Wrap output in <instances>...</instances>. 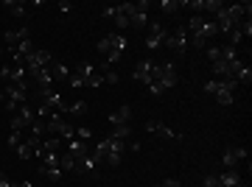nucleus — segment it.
<instances>
[{
	"instance_id": "10",
	"label": "nucleus",
	"mask_w": 252,
	"mask_h": 187,
	"mask_svg": "<svg viewBox=\"0 0 252 187\" xmlns=\"http://www.w3.org/2000/svg\"><path fill=\"white\" fill-rule=\"evenodd\" d=\"M25 39H31L28 28H12V31H3V42H6V51L17 48V45L25 42Z\"/></svg>"
},
{
	"instance_id": "17",
	"label": "nucleus",
	"mask_w": 252,
	"mask_h": 187,
	"mask_svg": "<svg viewBox=\"0 0 252 187\" xmlns=\"http://www.w3.org/2000/svg\"><path fill=\"white\" fill-rule=\"evenodd\" d=\"M36 170H39V176H42V179L54 182V185H56V182H62V176H65V170H62L59 165H39Z\"/></svg>"
},
{
	"instance_id": "38",
	"label": "nucleus",
	"mask_w": 252,
	"mask_h": 187,
	"mask_svg": "<svg viewBox=\"0 0 252 187\" xmlns=\"http://www.w3.org/2000/svg\"><path fill=\"white\" fill-rule=\"evenodd\" d=\"M20 137H23V132H12V134H9V148H17V145H20Z\"/></svg>"
},
{
	"instance_id": "28",
	"label": "nucleus",
	"mask_w": 252,
	"mask_h": 187,
	"mask_svg": "<svg viewBox=\"0 0 252 187\" xmlns=\"http://www.w3.org/2000/svg\"><path fill=\"white\" fill-rule=\"evenodd\" d=\"M51 73H54V78H65V81H68V78H70L68 67L62 65V62H54V65H51Z\"/></svg>"
},
{
	"instance_id": "8",
	"label": "nucleus",
	"mask_w": 252,
	"mask_h": 187,
	"mask_svg": "<svg viewBox=\"0 0 252 187\" xmlns=\"http://www.w3.org/2000/svg\"><path fill=\"white\" fill-rule=\"evenodd\" d=\"M165 36H168V31L162 28L160 22H149V36H146V48H149V51H157L160 45H165Z\"/></svg>"
},
{
	"instance_id": "37",
	"label": "nucleus",
	"mask_w": 252,
	"mask_h": 187,
	"mask_svg": "<svg viewBox=\"0 0 252 187\" xmlns=\"http://www.w3.org/2000/svg\"><path fill=\"white\" fill-rule=\"evenodd\" d=\"M233 151H235V159H247V156H250V151H247V148H244V145H233Z\"/></svg>"
},
{
	"instance_id": "18",
	"label": "nucleus",
	"mask_w": 252,
	"mask_h": 187,
	"mask_svg": "<svg viewBox=\"0 0 252 187\" xmlns=\"http://www.w3.org/2000/svg\"><path fill=\"white\" fill-rule=\"evenodd\" d=\"M95 168H98V159H95L92 154L76 159V170H79V173H95Z\"/></svg>"
},
{
	"instance_id": "39",
	"label": "nucleus",
	"mask_w": 252,
	"mask_h": 187,
	"mask_svg": "<svg viewBox=\"0 0 252 187\" xmlns=\"http://www.w3.org/2000/svg\"><path fill=\"white\" fill-rule=\"evenodd\" d=\"M104 84H118V73H115V70H107V73H104Z\"/></svg>"
},
{
	"instance_id": "2",
	"label": "nucleus",
	"mask_w": 252,
	"mask_h": 187,
	"mask_svg": "<svg viewBox=\"0 0 252 187\" xmlns=\"http://www.w3.org/2000/svg\"><path fill=\"white\" fill-rule=\"evenodd\" d=\"M54 62H56V56L51 53V51H34L31 56H25V59H23V67H25V73H28V76H36L39 70L51 67Z\"/></svg>"
},
{
	"instance_id": "30",
	"label": "nucleus",
	"mask_w": 252,
	"mask_h": 187,
	"mask_svg": "<svg viewBox=\"0 0 252 187\" xmlns=\"http://www.w3.org/2000/svg\"><path fill=\"white\" fill-rule=\"evenodd\" d=\"M160 9L165 11V14H177V9H182V3H177V0H162Z\"/></svg>"
},
{
	"instance_id": "29",
	"label": "nucleus",
	"mask_w": 252,
	"mask_h": 187,
	"mask_svg": "<svg viewBox=\"0 0 252 187\" xmlns=\"http://www.w3.org/2000/svg\"><path fill=\"white\" fill-rule=\"evenodd\" d=\"M62 143H65L62 137H48L45 143H42V148H39V151H56V148H59Z\"/></svg>"
},
{
	"instance_id": "32",
	"label": "nucleus",
	"mask_w": 252,
	"mask_h": 187,
	"mask_svg": "<svg viewBox=\"0 0 252 187\" xmlns=\"http://www.w3.org/2000/svg\"><path fill=\"white\" fill-rule=\"evenodd\" d=\"M205 53H207V59H210V62H218V59H221V48H216V45H207Z\"/></svg>"
},
{
	"instance_id": "6",
	"label": "nucleus",
	"mask_w": 252,
	"mask_h": 187,
	"mask_svg": "<svg viewBox=\"0 0 252 187\" xmlns=\"http://www.w3.org/2000/svg\"><path fill=\"white\" fill-rule=\"evenodd\" d=\"M160 87L162 89H171L180 84V76H177V67H174V62H160Z\"/></svg>"
},
{
	"instance_id": "21",
	"label": "nucleus",
	"mask_w": 252,
	"mask_h": 187,
	"mask_svg": "<svg viewBox=\"0 0 252 187\" xmlns=\"http://www.w3.org/2000/svg\"><path fill=\"white\" fill-rule=\"evenodd\" d=\"M221 165H224V170H230V168L238 165V159H235V151H233V145H227V148L221 151Z\"/></svg>"
},
{
	"instance_id": "33",
	"label": "nucleus",
	"mask_w": 252,
	"mask_h": 187,
	"mask_svg": "<svg viewBox=\"0 0 252 187\" xmlns=\"http://www.w3.org/2000/svg\"><path fill=\"white\" fill-rule=\"evenodd\" d=\"M227 39H230V45H233V48H238V42L244 39V34H241L238 28H233V31L227 34Z\"/></svg>"
},
{
	"instance_id": "14",
	"label": "nucleus",
	"mask_w": 252,
	"mask_h": 187,
	"mask_svg": "<svg viewBox=\"0 0 252 187\" xmlns=\"http://www.w3.org/2000/svg\"><path fill=\"white\" fill-rule=\"evenodd\" d=\"M146 132H157L160 137H165V140H182V134L174 132V129H168L165 123H154V120H149V123H146Z\"/></svg>"
},
{
	"instance_id": "44",
	"label": "nucleus",
	"mask_w": 252,
	"mask_h": 187,
	"mask_svg": "<svg viewBox=\"0 0 252 187\" xmlns=\"http://www.w3.org/2000/svg\"><path fill=\"white\" fill-rule=\"evenodd\" d=\"M126 148H129L132 154H138V151H140V143H126Z\"/></svg>"
},
{
	"instance_id": "35",
	"label": "nucleus",
	"mask_w": 252,
	"mask_h": 187,
	"mask_svg": "<svg viewBox=\"0 0 252 187\" xmlns=\"http://www.w3.org/2000/svg\"><path fill=\"white\" fill-rule=\"evenodd\" d=\"M115 14H118V6H107V9H101L104 20H115Z\"/></svg>"
},
{
	"instance_id": "3",
	"label": "nucleus",
	"mask_w": 252,
	"mask_h": 187,
	"mask_svg": "<svg viewBox=\"0 0 252 187\" xmlns=\"http://www.w3.org/2000/svg\"><path fill=\"white\" fill-rule=\"evenodd\" d=\"M0 98H6V109H9V112H17L25 103V87L9 84L6 89H0Z\"/></svg>"
},
{
	"instance_id": "15",
	"label": "nucleus",
	"mask_w": 252,
	"mask_h": 187,
	"mask_svg": "<svg viewBox=\"0 0 252 187\" xmlns=\"http://www.w3.org/2000/svg\"><path fill=\"white\" fill-rule=\"evenodd\" d=\"M107 120H109V126H124V123H129V120H132V106L124 103L121 109L109 112V118H107Z\"/></svg>"
},
{
	"instance_id": "40",
	"label": "nucleus",
	"mask_w": 252,
	"mask_h": 187,
	"mask_svg": "<svg viewBox=\"0 0 252 187\" xmlns=\"http://www.w3.org/2000/svg\"><path fill=\"white\" fill-rule=\"evenodd\" d=\"M205 187H218V176H216V173H207V176H205Z\"/></svg>"
},
{
	"instance_id": "36",
	"label": "nucleus",
	"mask_w": 252,
	"mask_h": 187,
	"mask_svg": "<svg viewBox=\"0 0 252 187\" xmlns=\"http://www.w3.org/2000/svg\"><path fill=\"white\" fill-rule=\"evenodd\" d=\"M109 51H112V45H109V36L98 39V53H109Z\"/></svg>"
},
{
	"instance_id": "45",
	"label": "nucleus",
	"mask_w": 252,
	"mask_h": 187,
	"mask_svg": "<svg viewBox=\"0 0 252 187\" xmlns=\"http://www.w3.org/2000/svg\"><path fill=\"white\" fill-rule=\"evenodd\" d=\"M0 53H3V48H0Z\"/></svg>"
},
{
	"instance_id": "1",
	"label": "nucleus",
	"mask_w": 252,
	"mask_h": 187,
	"mask_svg": "<svg viewBox=\"0 0 252 187\" xmlns=\"http://www.w3.org/2000/svg\"><path fill=\"white\" fill-rule=\"evenodd\" d=\"M235 87H238V81L235 78H210V81H205V92L207 95H216L218 106H233V92H235Z\"/></svg>"
},
{
	"instance_id": "5",
	"label": "nucleus",
	"mask_w": 252,
	"mask_h": 187,
	"mask_svg": "<svg viewBox=\"0 0 252 187\" xmlns=\"http://www.w3.org/2000/svg\"><path fill=\"white\" fill-rule=\"evenodd\" d=\"M165 48L168 51H174V53H185L188 51V28H174L168 36H165Z\"/></svg>"
},
{
	"instance_id": "19",
	"label": "nucleus",
	"mask_w": 252,
	"mask_h": 187,
	"mask_svg": "<svg viewBox=\"0 0 252 187\" xmlns=\"http://www.w3.org/2000/svg\"><path fill=\"white\" fill-rule=\"evenodd\" d=\"M3 6H6L9 14H14V17H28V6L20 3V0H3Z\"/></svg>"
},
{
	"instance_id": "9",
	"label": "nucleus",
	"mask_w": 252,
	"mask_h": 187,
	"mask_svg": "<svg viewBox=\"0 0 252 187\" xmlns=\"http://www.w3.org/2000/svg\"><path fill=\"white\" fill-rule=\"evenodd\" d=\"M34 123V109L28 106V103H23L20 109H17V115L12 118V132H23L25 126H31Z\"/></svg>"
},
{
	"instance_id": "23",
	"label": "nucleus",
	"mask_w": 252,
	"mask_h": 187,
	"mask_svg": "<svg viewBox=\"0 0 252 187\" xmlns=\"http://www.w3.org/2000/svg\"><path fill=\"white\" fill-rule=\"evenodd\" d=\"M107 151H109V137H107V140H101V143H98L95 148H92V156L98 159V165L104 162V156H107Z\"/></svg>"
},
{
	"instance_id": "31",
	"label": "nucleus",
	"mask_w": 252,
	"mask_h": 187,
	"mask_svg": "<svg viewBox=\"0 0 252 187\" xmlns=\"http://www.w3.org/2000/svg\"><path fill=\"white\" fill-rule=\"evenodd\" d=\"M221 59H224V62H235V59H238V51H235L233 45H227V48H221Z\"/></svg>"
},
{
	"instance_id": "13",
	"label": "nucleus",
	"mask_w": 252,
	"mask_h": 187,
	"mask_svg": "<svg viewBox=\"0 0 252 187\" xmlns=\"http://www.w3.org/2000/svg\"><path fill=\"white\" fill-rule=\"evenodd\" d=\"M129 28H135V31L149 28V11H138L132 6V11H129Z\"/></svg>"
},
{
	"instance_id": "11",
	"label": "nucleus",
	"mask_w": 252,
	"mask_h": 187,
	"mask_svg": "<svg viewBox=\"0 0 252 187\" xmlns=\"http://www.w3.org/2000/svg\"><path fill=\"white\" fill-rule=\"evenodd\" d=\"M124 151H126V143H121V140H112L109 137V151H107V156H104V162L107 165H121V156H124Z\"/></svg>"
},
{
	"instance_id": "34",
	"label": "nucleus",
	"mask_w": 252,
	"mask_h": 187,
	"mask_svg": "<svg viewBox=\"0 0 252 187\" xmlns=\"http://www.w3.org/2000/svg\"><path fill=\"white\" fill-rule=\"evenodd\" d=\"M76 137H79V140H90L92 132L87 129V126H76Z\"/></svg>"
},
{
	"instance_id": "43",
	"label": "nucleus",
	"mask_w": 252,
	"mask_h": 187,
	"mask_svg": "<svg viewBox=\"0 0 252 187\" xmlns=\"http://www.w3.org/2000/svg\"><path fill=\"white\" fill-rule=\"evenodd\" d=\"M59 11H62V14H70V11H73V6H70V3H65V0H62V3H59Z\"/></svg>"
},
{
	"instance_id": "27",
	"label": "nucleus",
	"mask_w": 252,
	"mask_h": 187,
	"mask_svg": "<svg viewBox=\"0 0 252 187\" xmlns=\"http://www.w3.org/2000/svg\"><path fill=\"white\" fill-rule=\"evenodd\" d=\"M235 81H238V84H247V87H250V84H252V67H250V65H244V67H241V73L235 76Z\"/></svg>"
},
{
	"instance_id": "24",
	"label": "nucleus",
	"mask_w": 252,
	"mask_h": 187,
	"mask_svg": "<svg viewBox=\"0 0 252 187\" xmlns=\"http://www.w3.org/2000/svg\"><path fill=\"white\" fill-rule=\"evenodd\" d=\"M84 112H87V103H84V101H76V103H70V106H68L65 115H70V118H81Z\"/></svg>"
},
{
	"instance_id": "25",
	"label": "nucleus",
	"mask_w": 252,
	"mask_h": 187,
	"mask_svg": "<svg viewBox=\"0 0 252 187\" xmlns=\"http://www.w3.org/2000/svg\"><path fill=\"white\" fill-rule=\"evenodd\" d=\"M112 22H115V28H118V34H121V31H129V17H126L121 9H118V14H115Z\"/></svg>"
},
{
	"instance_id": "12",
	"label": "nucleus",
	"mask_w": 252,
	"mask_h": 187,
	"mask_svg": "<svg viewBox=\"0 0 252 187\" xmlns=\"http://www.w3.org/2000/svg\"><path fill=\"white\" fill-rule=\"evenodd\" d=\"M218 187H244V179H241L238 168H230L224 173H218Z\"/></svg>"
},
{
	"instance_id": "26",
	"label": "nucleus",
	"mask_w": 252,
	"mask_h": 187,
	"mask_svg": "<svg viewBox=\"0 0 252 187\" xmlns=\"http://www.w3.org/2000/svg\"><path fill=\"white\" fill-rule=\"evenodd\" d=\"M59 168H62L65 173H70V170H76V159H73L70 154H62L59 156Z\"/></svg>"
},
{
	"instance_id": "4",
	"label": "nucleus",
	"mask_w": 252,
	"mask_h": 187,
	"mask_svg": "<svg viewBox=\"0 0 252 187\" xmlns=\"http://www.w3.org/2000/svg\"><path fill=\"white\" fill-rule=\"evenodd\" d=\"M151 70H154V59H151V56H143L138 65H135V70H132V78H135L138 84H146V87H149L151 81H154Z\"/></svg>"
},
{
	"instance_id": "22",
	"label": "nucleus",
	"mask_w": 252,
	"mask_h": 187,
	"mask_svg": "<svg viewBox=\"0 0 252 187\" xmlns=\"http://www.w3.org/2000/svg\"><path fill=\"white\" fill-rule=\"evenodd\" d=\"M112 140H121V143H126L129 137H132V129H129V123H124V126H112V134H109Z\"/></svg>"
},
{
	"instance_id": "42",
	"label": "nucleus",
	"mask_w": 252,
	"mask_h": 187,
	"mask_svg": "<svg viewBox=\"0 0 252 187\" xmlns=\"http://www.w3.org/2000/svg\"><path fill=\"white\" fill-rule=\"evenodd\" d=\"M0 187H12V179L6 176V173H3V170H0Z\"/></svg>"
},
{
	"instance_id": "20",
	"label": "nucleus",
	"mask_w": 252,
	"mask_h": 187,
	"mask_svg": "<svg viewBox=\"0 0 252 187\" xmlns=\"http://www.w3.org/2000/svg\"><path fill=\"white\" fill-rule=\"evenodd\" d=\"M210 70H213V76H216V78H233V76H230V62H224V59L213 62Z\"/></svg>"
},
{
	"instance_id": "16",
	"label": "nucleus",
	"mask_w": 252,
	"mask_h": 187,
	"mask_svg": "<svg viewBox=\"0 0 252 187\" xmlns=\"http://www.w3.org/2000/svg\"><path fill=\"white\" fill-rule=\"evenodd\" d=\"M68 154L73 159H81V156L90 154V145L84 143V140H79V137H73V140H68Z\"/></svg>"
},
{
	"instance_id": "7",
	"label": "nucleus",
	"mask_w": 252,
	"mask_h": 187,
	"mask_svg": "<svg viewBox=\"0 0 252 187\" xmlns=\"http://www.w3.org/2000/svg\"><path fill=\"white\" fill-rule=\"evenodd\" d=\"M39 148H42V137H28V140H23L14 151H17V156L25 162V159H31V156L39 154Z\"/></svg>"
},
{
	"instance_id": "41",
	"label": "nucleus",
	"mask_w": 252,
	"mask_h": 187,
	"mask_svg": "<svg viewBox=\"0 0 252 187\" xmlns=\"http://www.w3.org/2000/svg\"><path fill=\"white\" fill-rule=\"evenodd\" d=\"M157 187H182V182H180V179H165V182H160Z\"/></svg>"
}]
</instances>
